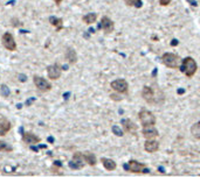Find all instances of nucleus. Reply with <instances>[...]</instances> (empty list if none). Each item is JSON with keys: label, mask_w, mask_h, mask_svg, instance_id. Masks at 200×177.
<instances>
[{"label": "nucleus", "mask_w": 200, "mask_h": 177, "mask_svg": "<svg viewBox=\"0 0 200 177\" xmlns=\"http://www.w3.org/2000/svg\"><path fill=\"white\" fill-rule=\"evenodd\" d=\"M112 132H114L117 136H122L123 135V131L118 127V126H114V127H112Z\"/></svg>", "instance_id": "26"}, {"label": "nucleus", "mask_w": 200, "mask_h": 177, "mask_svg": "<svg viewBox=\"0 0 200 177\" xmlns=\"http://www.w3.org/2000/svg\"><path fill=\"white\" fill-rule=\"evenodd\" d=\"M144 149L147 153H155L159 149V142L153 140V139H147V141L144 143Z\"/></svg>", "instance_id": "14"}, {"label": "nucleus", "mask_w": 200, "mask_h": 177, "mask_svg": "<svg viewBox=\"0 0 200 177\" xmlns=\"http://www.w3.org/2000/svg\"><path fill=\"white\" fill-rule=\"evenodd\" d=\"M114 28H115L114 21L111 20L110 18L103 17L101 22H100V25H98V29H103L106 33H111V32H114Z\"/></svg>", "instance_id": "9"}, {"label": "nucleus", "mask_w": 200, "mask_h": 177, "mask_svg": "<svg viewBox=\"0 0 200 177\" xmlns=\"http://www.w3.org/2000/svg\"><path fill=\"white\" fill-rule=\"evenodd\" d=\"M54 1L56 3V5H60V4L62 3V0H54Z\"/></svg>", "instance_id": "33"}, {"label": "nucleus", "mask_w": 200, "mask_h": 177, "mask_svg": "<svg viewBox=\"0 0 200 177\" xmlns=\"http://www.w3.org/2000/svg\"><path fill=\"white\" fill-rule=\"evenodd\" d=\"M83 159H84V162H87L89 165H95L96 164V156H95L93 153H84L83 154Z\"/></svg>", "instance_id": "19"}, {"label": "nucleus", "mask_w": 200, "mask_h": 177, "mask_svg": "<svg viewBox=\"0 0 200 177\" xmlns=\"http://www.w3.org/2000/svg\"><path fill=\"white\" fill-rule=\"evenodd\" d=\"M180 71L184 72L187 77H192L197 71V62L192 57H186L180 64Z\"/></svg>", "instance_id": "1"}, {"label": "nucleus", "mask_w": 200, "mask_h": 177, "mask_svg": "<svg viewBox=\"0 0 200 177\" xmlns=\"http://www.w3.org/2000/svg\"><path fill=\"white\" fill-rule=\"evenodd\" d=\"M48 141H49V142H53V141H54V139H53V138H49V139H48Z\"/></svg>", "instance_id": "34"}, {"label": "nucleus", "mask_w": 200, "mask_h": 177, "mask_svg": "<svg viewBox=\"0 0 200 177\" xmlns=\"http://www.w3.org/2000/svg\"><path fill=\"white\" fill-rule=\"evenodd\" d=\"M49 22H50V25L54 26V27L56 28L57 32H60V30L63 28V21H62V19H60V18L50 17L49 18Z\"/></svg>", "instance_id": "18"}, {"label": "nucleus", "mask_w": 200, "mask_h": 177, "mask_svg": "<svg viewBox=\"0 0 200 177\" xmlns=\"http://www.w3.org/2000/svg\"><path fill=\"white\" fill-rule=\"evenodd\" d=\"M13 150V148L11 146H8L6 142L4 141H0V152H7V153H11Z\"/></svg>", "instance_id": "23"}, {"label": "nucleus", "mask_w": 200, "mask_h": 177, "mask_svg": "<svg viewBox=\"0 0 200 177\" xmlns=\"http://www.w3.org/2000/svg\"><path fill=\"white\" fill-rule=\"evenodd\" d=\"M122 125L123 129L127 133H131V134H135L137 131V126L135 122H132L130 119H122Z\"/></svg>", "instance_id": "15"}, {"label": "nucleus", "mask_w": 200, "mask_h": 177, "mask_svg": "<svg viewBox=\"0 0 200 177\" xmlns=\"http://www.w3.org/2000/svg\"><path fill=\"white\" fill-rule=\"evenodd\" d=\"M33 82H34L35 86H37L41 92H47V91L52 90V84H50L48 81H46L45 78L40 77V76H34Z\"/></svg>", "instance_id": "6"}, {"label": "nucleus", "mask_w": 200, "mask_h": 177, "mask_svg": "<svg viewBox=\"0 0 200 177\" xmlns=\"http://www.w3.org/2000/svg\"><path fill=\"white\" fill-rule=\"evenodd\" d=\"M191 134L194 139L200 140V122H197L191 127Z\"/></svg>", "instance_id": "21"}, {"label": "nucleus", "mask_w": 200, "mask_h": 177, "mask_svg": "<svg viewBox=\"0 0 200 177\" xmlns=\"http://www.w3.org/2000/svg\"><path fill=\"white\" fill-rule=\"evenodd\" d=\"M34 100H35V98H33V99H29L28 102H26V105H27V106H28V105H31V104H32L33 102H34Z\"/></svg>", "instance_id": "30"}, {"label": "nucleus", "mask_w": 200, "mask_h": 177, "mask_svg": "<svg viewBox=\"0 0 200 177\" xmlns=\"http://www.w3.org/2000/svg\"><path fill=\"white\" fill-rule=\"evenodd\" d=\"M188 1H191V0H188ZM192 5H193V6H197V3H194V1H193Z\"/></svg>", "instance_id": "35"}, {"label": "nucleus", "mask_w": 200, "mask_h": 177, "mask_svg": "<svg viewBox=\"0 0 200 177\" xmlns=\"http://www.w3.org/2000/svg\"><path fill=\"white\" fill-rule=\"evenodd\" d=\"M142 96L143 98L146 100L149 104H153L156 103V97H155V91L150 86H144L143 91H142Z\"/></svg>", "instance_id": "10"}, {"label": "nucleus", "mask_w": 200, "mask_h": 177, "mask_svg": "<svg viewBox=\"0 0 200 177\" xmlns=\"http://www.w3.org/2000/svg\"><path fill=\"white\" fill-rule=\"evenodd\" d=\"M159 3H160L162 6H166V5H169L170 3H171V0H160Z\"/></svg>", "instance_id": "28"}, {"label": "nucleus", "mask_w": 200, "mask_h": 177, "mask_svg": "<svg viewBox=\"0 0 200 177\" xmlns=\"http://www.w3.org/2000/svg\"><path fill=\"white\" fill-rule=\"evenodd\" d=\"M0 91H1V96L3 97H5V98H7L8 96H9V93H11V91H9V89L7 87V85H1V87H0Z\"/></svg>", "instance_id": "24"}, {"label": "nucleus", "mask_w": 200, "mask_h": 177, "mask_svg": "<svg viewBox=\"0 0 200 177\" xmlns=\"http://www.w3.org/2000/svg\"><path fill=\"white\" fill-rule=\"evenodd\" d=\"M110 97H111L112 99H115V100H121V99H122L121 97H119V96H115V95H111Z\"/></svg>", "instance_id": "29"}, {"label": "nucleus", "mask_w": 200, "mask_h": 177, "mask_svg": "<svg viewBox=\"0 0 200 177\" xmlns=\"http://www.w3.org/2000/svg\"><path fill=\"white\" fill-rule=\"evenodd\" d=\"M1 41H3V45L7 50H9V51H15L16 50V42L14 40V36L11 33H5L3 35Z\"/></svg>", "instance_id": "5"}, {"label": "nucleus", "mask_w": 200, "mask_h": 177, "mask_svg": "<svg viewBox=\"0 0 200 177\" xmlns=\"http://www.w3.org/2000/svg\"><path fill=\"white\" fill-rule=\"evenodd\" d=\"M101 162H102L103 167L106 169V170H109V171H112V170H115L116 169V162H114V161L111 160V159H106V157H102L101 159Z\"/></svg>", "instance_id": "16"}, {"label": "nucleus", "mask_w": 200, "mask_h": 177, "mask_svg": "<svg viewBox=\"0 0 200 177\" xmlns=\"http://www.w3.org/2000/svg\"><path fill=\"white\" fill-rule=\"evenodd\" d=\"M96 19H97V14H96V13H88L87 15H84V17L82 18L83 22L87 23V25H91V23H94L95 21H96Z\"/></svg>", "instance_id": "20"}, {"label": "nucleus", "mask_w": 200, "mask_h": 177, "mask_svg": "<svg viewBox=\"0 0 200 177\" xmlns=\"http://www.w3.org/2000/svg\"><path fill=\"white\" fill-rule=\"evenodd\" d=\"M69 168L70 169H74V170H80V169L83 168V165L80 164V163H77V162H75V161H70L69 162Z\"/></svg>", "instance_id": "25"}, {"label": "nucleus", "mask_w": 200, "mask_h": 177, "mask_svg": "<svg viewBox=\"0 0 200 177\" xmlns=\"http://www.w3.org/2000/svg\"><path fill=\"white\" fill-rule=\"evenodd\" d=\"M61 71H62V68L57 63L55 64H52V65H49L47 68V74H48V77L50 79H53V81H56L61 77Z\"/></svg>", "instance_id": "8"}, {"label": "nucleus", "mask_w": 200, "mask_h": 177, "mask_svg": "<svg viewBox=\"0 0 200 177\" xmlns=\"http://www.w3.org/2000/svg\"><path fill=\"white\" fill-rule=\"evenodd\" d=\"M12 125L6 118L0 117V136H5L9 131H11Z\"/></svg>", "instance_id": "13"}, {"label": "nucleus", "mask_w": 200, "mask_h": 177, "mask_svg": "<svg viewBox=\"0 0 200 177\" xmlns=\"http://www.w3.org/2000/svg\"><path fill=\"white\" fill-rule=\"evenodd\" d=\"M162 62L168 66V68H172V69H174V68H178V66H179L180 57L178 56V55H176V54L166 53V54H164L163 55V57H162Z\"/></svg>", "instance_id": "2"}, {"label": "nucleus", "mask_w": 200, "mask_h": 177, "mask_svg": "<svg viewBox=\"0 0 200 177\" xmlns=\"http://www.w3.org/2000/svg\"><path fill=\"white\" fill-rule=\"evenodd\" d=\"M123 168L131 171V173H149V169L145 168L143 163H139L138 161L135 160H131L128 164H124Z\"/></svg>", "instance_id": "3"}, {"label": "nucleus", "mask_w": 200, "mask_h": 177, "mask_svg": "<svg viewBox=\"0 0 200 177\" xmlns=\"http://www.w3.org/2000/svg\"><path fill=\"white\" fill-rule=\"evenodd\" d=\"M138 117L143 126H150V125L156 124V117L152 112L147 111V110H142L139 112Z\"/></svg>", "instance_id": "4"}, {"label": "nucleus", "mask_w": 200, "mask_h": 177, "mask_svg": "<svg viewBox=\"0 0 200 177\" xmlns=\"http://www.w3.org/2000/svg\"><path fill=\"white\" fill-rule=\"evenodd\" d=\"M159 135L158 131L155 128V125H150V126H143V136L145 139H155Z\"/></svg>", "instance_id": "12"}, {"label": "nucleus", "mask_w": 200, "mask_h": 177, "mask_svg": "<svg viewBox=\"0 0 200 177\" xmlns=\"http://www.w3.org/2000/svg\"><path fill=\"white\" fill-rule=\"evenodd\" d=\"M18 78H19V81H20V82H26V81H27V77H26L25 75H22V74L18 75Z\"/></svg>", "instance_id": "27"}, {"label": "nucleus", "mask_w": 200, "mask_h": 177, "mask_svg": "<svg viewBox=\"0 0 200 177\" xmlns=\"http://www.w3.org/2000/svg\"><path fill=\"white\" fill-rule=\"evenodd\" d=\"M171 44L172 45H177V44H178V41H177V40H173V42H171Z\"/></svg>", "instance_id": "32"}, {"label": "nucleus", "mask_w": 200, "mask_h": 177, "mask_svg": "<svg viewBox=\"0 0 200 177\" xmlns=\"http://www.w3.org/2000/svg\"><path fill=\"white\" fill-rule=\"evenodd\" d=\"M111 87H112V90L118 92V93H127L129 85H128V82L125 79L119 78L111 82Z\"/></svg>", "instance_id": "7"}, {"label": "nucleus", "mask_w": 200, "mask_h": 177, "mask_svg": "<svg viewBox=\"0 0 200 177\" xmlns=\"http://www.w3.org/2000/svg\"><path fill=\"white\" fill-rule=\"evenodd\" d=\"M54 165H57V167H61V163H60V161H55V163H54Z\"/></svg>", "instance_id": "31"}, {"label": "nucleus", "mask_w": 200, "mask_h": 177, "mask_svg": "<svg viewBox=\"0 0 200 177\" xmlns=\"http://www.w3.org/2000/svg\"><path fill=\"white\" fill-rule=\"evenodd\" d=\"M66 58L68 60V62H69L70 64L76 63V61H77V55H76V51H75L73 48H68L67 51H66Z\"/></svg>", "instance_id": "17"}, {"label": "nucleus", "mask_w": 200, "mask_h": 177, "mask_svg": "<svg viewBox=\"0 0 200 177\" xmlns=\"http://www.w3.org/2000/svg\"><path fill=\"white\" fill-rule=\"evenodd\" d=\"M125 4L128 6H132V7H137V8H140L142 7V0H125Z\"/></svg>", "instance_id": "22"}, {"label": "nucleus", "mask_w": 200, "mask_h": 177, "mask_svg": "<svg viewBox=\"0 0 200 177\" xmlns=\"http://www.w3.org/2000/svg\"><path fill=\"white\" fill-rule=\"evenodd\" d=\"M22 141L27 144H37L40 143L41 139L35 134H33L32 132H26L22 134Z\"/></svg>", "instance_id": "11"}]
</instances>
